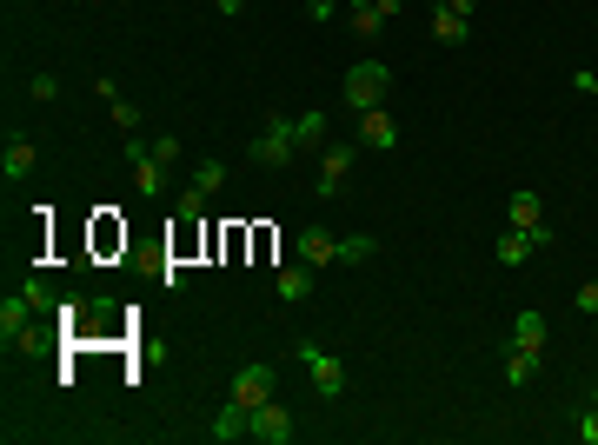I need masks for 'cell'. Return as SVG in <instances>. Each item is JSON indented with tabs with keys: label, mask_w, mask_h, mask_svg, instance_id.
I'll use <instances>...</instances> for the list:
<instances>
[{
	"label": "cell",
	"mask_w": 598,
	"mask_h": 445,
	"mask_svg": "<svg viewBox=\"0 0 598 445\" xmlns=\"http://www.w3.org/2000/svg\"><path fill=\"white\" fill-rule=\"evenodd\" d=\"M193 186H200V193H220V186H226V160H200Z\"/></svg>",
	"instance_id": "21"
},
{
	"label": "cell",
	"mask_w": 598,
	"mask_h": 445,
	"mask_svg": "<svg viewBox=\"0 0 598 445\" xmlns=\"http://www.w3.org/2000/svg\"><path fill=\"white\" fill-rule=\"evenodd\" d=\"M266 399H273V366H260V359H253V366H240V379H233V406H266Z\"/></svg>",
	"instance_id": "11"
},
{
	"label": "cell",
	"mask_w": 598,
	"mask_h": 445,
	"mask_svg": "<svg viewBox=\"0 0 598 445\" xmlns=\"http://www.w3.org/2000/svg\"><path fill=\"white\" fill-rule=\"evenodd\" d=\"M579 313H598V279H592V286H579Z\"/></svg>",
	"instance_id": "26"
},
{
	"label": "cell",
	"mask_w": 598,
	"mask_h": 445,
	"mask_svg": "<svg viewBox=\"0 0 598 445\" xmlns=\"http://www.w3.org/2000/svg\"><path fill=\"white\" fill-rule=\"evenodd\" d=\"M346 27H353L359 40H373L379 27H386V14H379V0H353V14H346Z\"/></svg>",
	"instance_id": "18"
},
{
	"label": "cell",
	"mask_w": 598,
	"mask_h": 445,
	"mask_svg": "<svg viewBox=\"0 0 598 445\" xmlns=\"http://www.w3.org/2000/svg\"><path fill=\"white\" fill-rule=\"evenodd\" d=\"M299 260L306 266H339V260H373L379 240H366V233H353V240H333L326 226H299Z\"/></svg>",
	"instance_id": "1"
},
{
	"label": "cell",
	"mask_w": 598,
	"mask_h": 445,
	"mask_svg": "<svg viewBox=\"0 0 598 445\" xmlns=\"http://www.w3.org/2000/svg\"><path fill=\"white\" fill-rule=\"evenodd\" d=\"M353 160H359V140H333V147L319 153V200H333L339 186L353 180Z\"/></svg>",
	"instance_id": "6"
},
{
	"label": "cell",
	"mask_w": 598,
	"mask_h": 445,
	"mask_svg": "<svg viewBox=\"0 0 598 445\" xmlns=\"http://www.w3.org/2000/svg\"><path fill=\"white\" fill-rule=\"evenodd\" d=\"M446 7H452V14H466V20L479 14V0H446Z\"/></svg>",
	"instance_id": "28"
},
{
	"label": "cell",
	"mask_w": 598,
	"mask_h": 445,
	"mask_svg": "<svg viewBox=\"0 0 598 445\" xmlns=\"http://www.w3.org/2000/svg\"><path fill=\"white\" fill-rule=\"evenodd\" d=\"M293 359L313 372V392H319V399H339V392H346V366H339L333 353H319L313 339H293Z\"/></svg>",
	"instance_id": "5"
},
{
	"label": "cell",
	"mask_w": 598,
	"mask_h": 445,
	"mask_svg": "<svg viewBox=\"0 0 598 445\" xmlns=\"http://www.w3.org/2000/svg\"><path fill=\"white\" fill-rule=\"evenodd\" d=\"M399 7H406V0H379V14H386V20H393V14H399Z\"/></svg>",
	"instance_id": "31"
},
{
	"label": "cell",
	"mask_w": 598,
	"mask_h": 445,
	"mask_svg": "<svg viewBox=\"0 0 598 445\" xmlns=\"http://www.w3.org/2000/svg\"><path fill=\"white\" fill-rule=\"evenodd\" d=\"M213 439H220V445H240V439H253V412L226 399V412L213 419Z\"/></svg>",
	"instance_id": "15"
},
{
	"label": "cell",
	"mask_w": 598,
	"mask_h": 445,
	"mask_svg": "<svg viewBox=\"0 0 598 445\" xmlns=\"http://www.w3.org/2000/svg\"><path fill=\"white\" fill-rule=\"evenodd\" d=\"M592 406H598V392H592Z\"/></svg>",
	"instance_id": "32"
},
{
	"label": "cell",
	"mask_w": 598,
	"mask_h": 445,
	"mask_svg": "<svg viewBox=\"0 0 598 445\" xmlns=\"http://www.w3.org/2000/svg\"><path fill=\"white\" fill-rule=\"evenodd\" d=\"M386 87H393V67L386 60H353L346 80H339V100L353 113H366V107H386Z\"/></svg>",
	"instance_id": "2"
},
{
	"label": "cell",
	"mask_w": 598,
	"mask_h": 445,
	"mask_svg": "<svg viewBox=\"0 0 598 445\" xmlns=\"http://www.w3.org/2000/svg\"><path fill=\"white\" fill-rule=\"evenodd\" d=\"M545 246H552V226H532V233L505 226V233H499V260H505V266H519V260H532V253H545Z\"/></svg>",
	"instance_id": "9"
},
{
	"label": "cell",
	"mask_w": 598,
	"mask_h": 445,
	"mask_svg": "<svg viewBox=\"0 0 598 445\" xmlns=\"http://www.w3.org/2000/svg\"><path fill=\"white\" fill-rule=\"evenodd\" d=\"M173 206H180V220H200V213H206V193H200V186H187Z\"/></svg>",
	"instance_id": "23"
},
{
	"label": "cell",
	"mask_w": 598,
	"mask_h": 445,
	"mask_svg": "<svg viewBox=\"0 0 598 445\" xmlns=\"http://www.w3.org/2000/svg\"><path fill=\"white\" fill-rule=\"evenodd\" d=\"M293 412L280 406V399H266V406H253V439L260 445H293Z\"/></svg>",
	"instance_id": "7"
},
{
	"label": "cell",
	"mask_w": 598,
	"mask_h": 445,
	"mask_svg": "<svg viewBox=\"0 0 598 445\" xmlns=\"http://www.w3.org/2000/svg\"><path fill=\"white\" fill-rule=\"evenodd\" d=\"M313 273H319V266H306V260H299V266H280V299H286V306H299V299L313 293Z\"/></svg>",
	"instance_id": "16"
},
{
	"label": "cell",
	"mask_w": 598,
	"mask_h": 445,
	"mask_svg": "<svg viewBox=\"0 0 598 445\" xmlns=\"http://www.w3.org/2000/svg\"><path fill=\"white\" fill-rule=\"evenodd\" d=\"M505 226H519V233L545 226V200L539 193H512V200H505Z\"/></svg>",
	"instance_id": "14"
},
{
	"label": "cell",
	"mask_w": 598,
	"mask_h": 445,
	"mask_svg": "<svg viewBox=\"0 0 598 445\" xmlns=\"http://www.w3.org/2000/svg\"><path fill=\"white\" fill-rule=\"evenodd\" d=\"M579 445H598V406L579 412Z\"/></svg>",
	"instance_id": "25"
},
{
	"label": "cell",
	"mask_w": 598,
	"mask_h": 445,
	"mask_svg": "<svg viewBox=\"0 0 598 445\" xmlns=\"http://www.w3.org/2000/svg\"><path fill=\"white\" fill-rule=\"evenodd\" d=\"M27 313H34V299H27V286L0 299V346H7V353H14V346H27Z\"/></svg>",
	"instance_id": "8"
},
{
	"label": "cell",
	"mask_w": 598,
	"mask_h": 445,
	"mask_svg": "<svg viewBox=\"0 0 598 445\" xmlns=\"http://www.w3.org/2000/svg\"><path fill=\"white\" fill-rule=\"evenodd\" d=\"M27 93H34V100H54L60 80H54V74H34V80H27Z\"/></svg>",
	"instance_id": "24"
},
{
	"label": "cell",
	"mask_w": 598,
	"mask_h": 445,
	"mask_svg": "<svg viewBox=\"0 0 598 445\" xmlns=\"http://www.w3.org/2000/svg\"><path fill=\"white\" fill-rule=\"evenodd\" d=\"M359 147L393 153V147H399V120H393L386 107H366V113H359Z\"/></svg>",
	"instance_id": "10"
},
{
	"label": "cell",
	"mask_w": 598,
	"mask_h": 445,
	"mask_svg": "<svg viewBox=\"0 0 598 445\" xmlns=\"http://www.w3.org/2000/svg\"><path fill=\"white\" fill-rule=\"evenodd\" d=\"M34 167H40V147L27 140V133H14V140H7V153H0V173H7V180H27Z\"/></svg>",
	"instance_id": "13"
},
{
	"label": "cell",
	"mask_w": 598,
	"mask_h": 445,
	"mask_svg": "<svg viewBox=\"0 0 598 445\" xmlns=\"http://www.w3.org/2000/svg\"><path fill=\"white\" fill-rule=\"evenodd\" d=\"M306 14H313V20H333V0H306Z\"/></svg>",
	"instance_id": "27"
},
{
	"label": "cell",
	"mask_w": 598,
	"mask_h": 445,
	"mask_svg": "<svg viewBox=\"0 0 598 445\" xmlns=\"http://www.w3.org/2000/svg\"><path fill=\"white\" fill-rule=\"evenodd\" d=\"M432 40H439V47H466V40H472V20L452 14L446 0H439V7H432Z\"/></svg>",
	"instance_id": "12"
},
{
	"label": "cell",
	"mask_w": 598,
	"mask_h": 445,
	"mask_svg": "<svg viewBox=\"0 0 598 445\" xmlns=\"http://www.w3.org/2000/svg\"><path fill=\"white\" fill-rule=\"evenodd\" d=\"M293 153H299V133H293V120H280V113H266V127H260V140L246 147V160H253V167H293Z\"/></svg>",
	"instance_id": "4"
},
{
	"label": "cell",
	"mask_w": 598,
	"mask_h": 445,
	"mask_svg": "<svg viewBox=\"0 0 598 445\" xmlns=\"http://www.w3.org/2000/svg\"><path fill=\"white\" fill-rule=\"evenodd\" d=\"M213 7H220V14L233 20V14H240V7H246V0H213Z\"/></svg>",
	"instance_id": "29"
},
{
	"label": "cell",
	"mask_w": 598,
	"mask_h": 445,
	"mask_svg": "<svg viewBox=\"0 0 598 445\" xmlns=\"http://www.w3.org/2000/svg\"><path fill=\"white\" fill-rule=\"evenodd\" d=\"M293 133H299V147H326V113H293Z\"/></svg>",
	"instance_id": "19"
},
{
	"label": "cell",
	"mask_w": 598,
	"mask_h": 445,
	"mask_svg": "<svg viewBox=\"0 0 598 445\" xmlns=\"http://www.w3.org/2000/svg\"><path fill=\"white\" fill-rule=\"evenodd\" d=\"M539 359H545V353H525V346H512V353H505V379H512V386H525V379L539 372Z\"/></svg>",
	"instance_id": "20"
},
{
	"label": "cell",
	"mask_w": 598,
	"mask_h": 445,
	"mask_svg": "<svg viewBox=\"0 0 598 445\" xmlns=\"http://www.w3.org/2000/svg\"><path fill=\"white\" fill-rule=\"evenodd\" d=\"M173 160H180V140H173V133H160V140L133 160V186H140V200H160V193H167Z\"/></svg>",
	"instance_id": "3"
},
{
	"label": "cell",
	"mask_w": 598,
	"mask_h": 445,
	"mask_svg": "<svg viewBox=\"0 0 598 445\" xmlns=\"http://www.w3.org/2000/svg\"><path fill=\"white\" fill-rule=\"evenodd\" d=\"M512 346L545 353V313H519V319H512Z\"/></svg>",
	"instance_id": "17"
},
{
	"label": "cell",
	"mask_w": 598,
	"mask_h": 445,
	"mask_svg": "<svg viewBox=\"0 0 598 445\" xmlns=\"http://www.w3.org/2000/svg\"><path fill=\"white\" fill-rule=\"evenodd\" d=\"M107 113H113V127H120V133L140 127V107H133V100H107Z\"/></svg>",
	"instance_id": "22"
},
{
	"label": "cell",
	"mask_w": 598,
	"mask_h": 445,
	"mask_svg": "<svg viewBox=\"0 0 598 445\" xmlns=\"http://www.w3.org/2000/svg\"><path fill=\"white\" fill-rule=\"evenodd\" d=\"M572 87H579V93H598V74H579V80H572Z\"/></svg>",
	"instance_id": "30"
}]
</instances>
